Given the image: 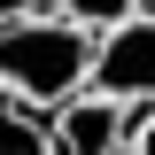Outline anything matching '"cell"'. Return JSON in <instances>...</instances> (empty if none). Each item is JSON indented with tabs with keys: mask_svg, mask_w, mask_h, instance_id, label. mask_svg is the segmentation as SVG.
I'll return each instance as SVG.
<instances>
[{
	"mask_svg": "<svg viewBox=\"0 0 155 155\" xmlns=\"http://www.w3.org/2000/svg\"><path fill=\"white\" fill-rule=\"evenodd\" d=\"M85 93L116 101V109H140V101H155V16H147V8H140V16H124V23H109V31L93 39Z\"/></svg>",
	"mask_w": 155,
	"mask_h": 155,
	"instance_id": "1",
	"label": "cell"
},
{
	"mask_svg": "<svg viewBox=\"0 0 155 155\" xmlns=\"http://www.w3.org/2000/svg\"><path fill=\"white\" fill-rule=\"evenodd\" d=\"M54 155H124V109L101 93L54 101Z\"/></svg>",
	"mask_w": 155,
	"mask_h": 155,
	"instance_id": "2",
	"label": "cell"
},
{
	"mask_svg": "<svg viewBox=\"0 0 155 155\" xmlns=\"http://www.w3.org/2000/svg\"><path fill=\"white\" fill-rule=\"evenodd\" d=\"M0 155H54V109L0 85Z\"/></svg>",
	"mask_w": 155,
	"mask_h": 155,
	"instance_id": "3",
	"label": "cell"
},
{
	"mask_svg": "<svg viewBox=\"0 0 155 155\" xmlns=\"http://www.w3.org/2000/svg\"><path fill=\"white\" fill-rule=\"evenodd\" d=\"M62 23H78V31H109V23H124V16H140V0H47Z\"/></svg>",
	"mask_w": 155,
	"mask_h": 155,
	"instance_id": "4",
	"label": "cell"
},
{
	"mask_svg": "<svg viewBox=\"0 0 155 155\" xmlns=\"http://www.w3.org/2000/svg\"><path fill=\"white\" fill-rule=\"evenodd\" d=\"M124 155H155V101L124 109Z\"/></svg>",
	"mask_w": 155,
	"mask_h": 155,
	"instance_id": "5",
	"label": "cell"
},
{
	"mask_svg": "<svg viewBox=\"0 0 155 155\" xmlns=\"http://www.w3.org/2000/svg\"><path fill=\"white\" fill-rule=\"evenodd\" d=\"M47 0H0V23H16V16H39Z\"/></svg>",
	"mask_w": 155,
	"mask_h": 155,
	"instance_id": "6",
	"label": "cell"
},
{
	"mask_svg": "<svg viewBox=\"0 0 155 155\" xmlns=\"http://www.w3.org/2000/svg\"><path fill=\"white\" fill-rule=\"evenodd\" d=\"M140 8H147V16H155V0H140Z\"/></svg>",
	"mask_w": 155,
	"mask_h": 155,
	"instance_id": "7",
	"label": "cell"
}]
</instances>
